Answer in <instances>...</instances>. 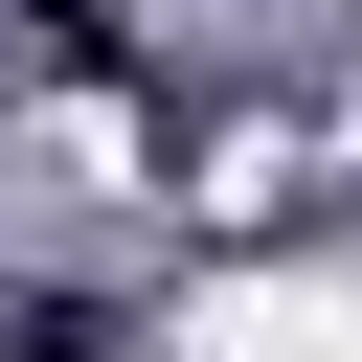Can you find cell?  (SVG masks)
<instances>
[{
  "mask_svg": "<svg viewBox=\"0 0 362 362\" xmlns=\"http://www.w3.org/2000/svg\"><path fill=\"white\" fill-rule=\"evenodd\" d=\"M0 362H136V339H113V294H23V317H0Z\"/></svg>",
  "mask_w": 362,
  "mask_h": 362,
  "instance_id": "cell-1",
  "label": "cell"
}]
</instances>
